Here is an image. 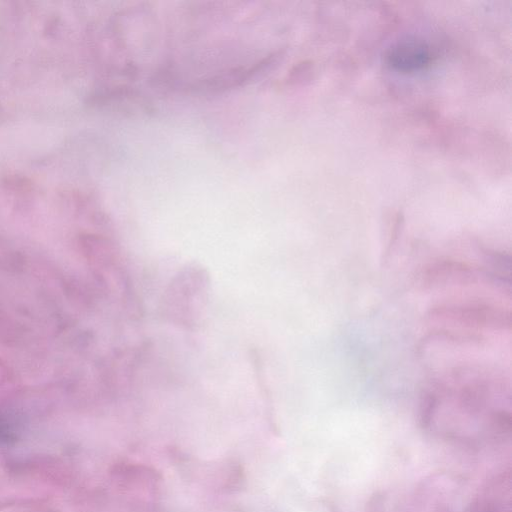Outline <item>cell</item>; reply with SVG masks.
Returning <instances> with one entry per match:
<instances>
[{"label": "cell", "instance_id": "obj_2", "mask_svg": "<svg viewBox=\"0 0 512 512\" xmlns=\"http://www.w3.org/2000/svg\"><path fill=\"white\" fill-rule=\"evenodd\" d=\"M385 58L392 68L407 72L425 67L430 61V51L425 42L407 39L389 48Z\"/></svg>", "mask_w": 512, "mask_h": 512}, {"label": "cell", "instance_id": "obj_3", "mask_svg": "<svg viewBox=\"0 0 512 512\" xmlns=\"http://www.w3.org/2000/svg\"><path fill=\"white\" fill-rule=\"evenodd\" d=\"M311 72V65L308 62H301L299 65L295 66L292 71L288 75L287 81L289 82H302L307 79V75Z\"/></svg>", "mask_w": 512, "mask_h": 512}, {"label": "cell", "instance_id": "obj_1", "mask_svg": "<svg viewBox=\"0 0 512 512\" xmlns=\"http://www.w3.org/2000/svg\"><path fill=\"white\" fill-rule=\"evenodd\" d=\"M208 287V276L201 267L189 266L179 272L170 284L164 300L165 310L169 315L182 318L183 324L191 323L196 305H201L205 299ZM179 321V320H178Z\"/></svg>", "mask_w": 512, "mask_h": 512}]
</instances>
